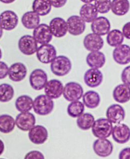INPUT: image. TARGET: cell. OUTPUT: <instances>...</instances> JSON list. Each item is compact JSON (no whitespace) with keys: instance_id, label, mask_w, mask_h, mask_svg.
Segmentation results:
<instances>
[{"instance_id":"cell-1","label":"cell","mask_w":130,"mask_h":159,"mask_svg":"<svg viewBox=\"0 0 130 159\" xmlns=\"http://www.w3.org/2000/svg\"><path fill=\"white\" fill-rule=\"evenodd\" d=\"M54 108L53 100L46 94H40L34 100L33 110L35 112L41 116L50 114Z\"/></svg>"},{"instance_id":"cell-2","label":"cell","mask_w":130,"mask_h":159,"mask_svg":"<svg viewBox=\"0 0 130 159\" xmlns=\"http://www.w3.org/2000/svg\"><path fill=\"white\" fill-rule=\"evenodd\" d=\"M50 69L52 73L58 77H63L69 74L72 69V62L66 56H57L51 63Z\"/></svg>"},{"instance_id":"cell-3","label":"cell","mask_w":130,"mask_h":159,"mask_svg":"<svg viewBox=\"0 0 130 159\" xmlns=\"http://www.w3.org/2000/svg\"><path fill=\"white\" fill-rule=\"evenodd\" d=\"M112 123L107 119L100 118L96 120L91 128L93 136L98 139H107L112 133Z\"/></svg>"},{"instance_id":"cell-4","label":"cell","mask_w":130,"mask_h":159,"mask_svg":"<svg viewBox=\"0 0 130 159\" xmlns=\"http://www.w3.org/2000/svg\"><path fill=\"white\" fill-rule=\"evenodd\" d=\"M83 88L78 83L69 82L64 86L63 95L67 102L78 101L83 97Z\"/></svg>"},{"instance_id":"cell-5","label":"cell","mask_w":130,"mask_h":159,"mask_svg":"<svg viewBox=\"0 0 130 159\" xmlns=\"http://www.w3.org/2000/svg\"><path fill=\"white\" fill-rule=\"evenodd\" d=\"M57 50L55 47L49 44L41 45L36 52V57L42 63L48 64L52 63L57 56Z\"/></svg>"},{"instance_id":"cell-6","label":"cell","mask_w":130,"mask_h":159,"mask_svg":"<svg viewBox=\"0 0 130 159\" xmlns=\"http://www.w3.org/2000/svg\"><path fill=\"white\" fill-rule=\"evenodd\" d=\"M18 47L20 52L27 56L34 55L38 50V42L30 35L22 36L18 42Z\"/></svg>"},{"instance_id":"cell-7","label":"cell","mask_w":130,"mask_h":159,"mask_svg":"<svg viewBox=\"0 0 130 159\" xmlns=\"http://www.w3.org/2000/svg\"><path fill=\"white\" fill-rule=\"evenodd\" d=\"M48 82V75L45 71L41 69H36L32 71L29 76V83L31 88L40 91L44 88Z\"/></svg>"},{"instance_id":"cell-8","label":"cell","mask_w":130,"mask_h":159,"mask_svg":"<svg viewBox=\"0 0 130 159\" xmlns=\"http://www.w3.org/2000/svg\"><path fill=\"white\" fill-rule=\"evenodd\" d=\"M19 24V17L12 10H5L0 14V25L3 30L11 31L17 27Z\"/></svg>"},{"instance_id":"cell-9","label":"cell","mask_w":130,"mask_h":159,"mask_svg":"<svg viewBox=\"0 0 130 159\" xmlns=\"http://www.w3.org/2000/svg\"><path fill=\"white\" fill-rule=\"evenodd\" d=\"M36 117L29 112H22L18 114L15 119L17 128L22 131H29L36 124Z\"/></svg>"},{"instance_id":"cell-10","label":"cell","mask_w":130,"mask_h":159,"mask_svg":"<svg viewBox=\"0 0 130 159\" xmlns=\"http://www.w3.org/2000/svg\"><path fill=\"white\" fill-rule=\"evenodd\" d=\"M32 36L34 37L38 43L42 45L49 44L52 41L53 36L52 33L50 26L46 24H41L34 29Z\"/></svg>"},{"instance_id":"cell-11","label":"cell","mask_w":130,"mask_h":159,"mask_svg":"<svg viewBox=\"0 0 130 159\" xmlns=\"http://www.w3.org/2000/svg\"><path fill=\"white\" fill-rule=\"evenodd\" d=\"M68 33L72 36L82 34L86 29V22L79 15H72L67 20Z\"/></svg>"},{"instance_id":"cell-12","label":"cell","mask_w":130,"mask_h":159,"mask_svg":"<svg viewBox=\"0 0 130 159\" xmlns=\"http://www.w3.org/2000/svg\"><path fill=\"white\" fill-rule=\"evenodd\" d=\"M93 149L96 155L105 158L112 153L114 147L112 143L107 139H97L93 142Z\"/></svg>"},{"instance_id":"cell-13","label":"cell","mask_w":130,"mask_h":159,"mask_svg":"<svg viewBox=\"0 0 130 159\" xmlns=\"http://www.w3.org/2000/svg\"><path fill=\"white\" fill-rule=\"evenodd\" d=\"M29 140L35 145H42L48 138V132L45 127L41 125H35L28 133Z\"/></svg>"},{"instance_id":"cell-14","label":"cell","mask_w":130,"mask_h":159,"mask_svg":"<svg viewBox=\"0 0 130 159\" xmlns=\"http://www.w3.org/2000/svg\"><path fill=\"white\" fill-rule=\"evenodd\" d=\"M125 116L124 108L119 104H112L106 110L107 119L112 124H120L124 120Z\"/></svg>"},{"instance_id":"cell-15","label":"cell","mask_w":130,"mask_h":159,"mask_svg":"<svg viewBox=\"0 0 130 159\" xmlns=\"http://www.w3.org/2000/svg\"><path fill=\"white\" fill-rule=\"evenodd\" d=\"M113 139L119 144H125L130 139V128L125 124H118L113 128Z\"/></svg>"},{"instance_id":"cell-16","label":"cell","mask_w":130,"mask_h":159,"mask_svg":"<svg viewBox=\"0 0 130 159\" xmlns=\"http://www.w3.org/2000/svg\"><path fill=\"white\" fill-rule=\"evenodd\" d=\"M104 80L102 72L97 69H90L84 75V82L86 85L91 88H95L101 85Z\"/></svg>"},{"instance_id":"cell-17","label":"cell","mask_w":130,"mask_h":159,"mask_svg":"<svg viewBox=\"0 0 130 159\" xmlns=\"http://www.w3.org/2000/svg\"><path fill=\"white\" fill-rule=\"evenodd\" d=\"M63 83L58 79H51L48 81L44 91L47 97L53 99L59 98L63 93Z\"/></svg>"},{"instance_id":"cell-18","label":"cell","mask_w":130,"mask_h":159,"mask_svg":"<svg viewBox=\"0 0 130 159\" xmlns=\"http://www.w3.org/2000/svg\"><path fill=\"white\" fill-rule=\"evenodd\" d=\"M83 45L85 49L90 52L100 51L104 45L103 38L95 33L87 34L83 40Z\"/></svg>"},{"instance_id":"cell-19","label":"cell","mask_w":130,"mask_h":159,"mask_svg":"<svg viewBox=\"0 0 130 159\" xmlns=\"http://www.w3.org/2000/svg\"><path fill=\"white\" fill-rule=\"evenodd\" d=\"M112 57L119 65L128 64L130 63V46L127 44H121L115 48L112 52Z\"/></svg>"},{"instance_id":"cell-20","label":"cell","mask_w":130,"mask_h":159,"mask_svg":"<svg viewBox=\"0 0 130 159\" xmlns=\"http://www.w3.org/2000/svg\"><path fill=\"white\" fill-rule=\"evenodd\" d=\"M27 74L26 66L22 62L13 63L9 67L8 77L13 82H21L26 78Z\"/></svg>"},{"instance_id":"cell-21","label":"cell","mask_w":130,"mask_h":159,"mask_svg":"<svg viewBox=\"0 0 130 159\" xmlns=\"http://www.w3.org/2000/svg\"><path fill=\"white\" fill-rule=\"evenodd\" d=\"M50 28L53 36L57 38H63L68 32L67 21L61 17H55L50 22Z\"/></svg>"},{"instance_id":"cell-22","label":"cell","mask_w":130,"mask_h":159,"mask_svg":"<svg viewBox=\"0 0 130 159\" xmlns=\"http://www.w3.org/2000/svg\"><path fill=\"white\" fill-rule=\"evenodd\" d=\"M111 24L109 20L105 17H97L91 24L93 33L100 36H105L110 31Z\"/></svg>"},{"instance_id":"cell-23","label":"cell","mask_w":130,"mask_h":159,"mask_svg":"<svg viewBox=\"0 0 130 159\" xmlns=\"http://www.w3.org/2000/svg\"><path fill=\"white\" fill-rule=\"evenodd\" d=\"M86 61L90 67L99 69L105 64L106 58L104 53L100 51L93 52L88 54Z\"/></svg>"},{"instance_id":"cell-24","label":"cell","mask_w":130,"mask_h":159,"mask_svg":"<svg viewBox=\"0 0 130 159\" xmlns=\"http://www.w3.org/2000/svg\"><path fill=\"white\" fill-rule=\"evenodd\" d=\"M113 98L119 103H126L130 100V86L120 84L115 87L112 93Z\"/></svg>"},{"instance_id":"cell-25","label":"cell","mask_w":130,"mask_h":159,"mask_svg":"<svg viewBox=\"0 0 130 159\" xmlns=\"http://www.w3.org/2000/svg\"><path fill=\"white\" fill-rule=\"evenodd\" d=\"M98 14L95 5L91 3L84 4L79 10V16L86 23L93 22L98 17Z\"/></svg>"},{"instance_id":"cell-26","label":"cell","mask_w":130,"mask_h":159,"mask_svg":"<svg viewBox=\"0 0 130 159\" xmlns=\"http://www.w3.org/2000/svg\"><path fill=\"white\" fill-rule=\"evenodd\" d=\"M40 16L33 11L26 12L22 17L21 22L27 29H35L40 24Z\"/></svg>"},{"instance_id":"cell-27","label":"cell","mask_w":130,"mask_h":159,"mask_svg":"<svg viewBox=\"0 0 130 159\" xmlns=\"http://www.w3.org/2000/svg\"><path fill=\"white\" fill-rule=\"evenodd\" d=\"M100 94L95 91H88L83 96V102L87 108L94 109L98 107L100 103Z\"/></svg>"},{"instance_id":"cell-28","label":"cell","mask_w":130,"mask_h":159,"mask_svg":"<svg viewBox=\"0 0 130 159\" xmlns=\"http://www.w3.org/2000/svg\"><path fill=\"white\" fill-rule=\"evenodd\" d=\"M52 5L49 0H34L32 4V11L39 16H46L52 11Z\"/></svg>"},{"instance_id":"cell-29","label":"cell","mask_w":130,"mask_h":159,"mask_svg":"<svg viewBox=\"0 0 130 159\" xmlns=\"http://www.w3.org/2000/svg\"><path fill=\"white\" fill-rule=\"evenodd\" d=\"M34 101L28 95H21L15 101V108L20 112H28L33 108Z\"/></svg>"},{"instance_id":"cell-30","label":"cell","mask_w":130,"mask_h":159,"mask_svg":"<svg viewBox=\"0 0 130 159\" xmlns=\"http://www.w3.org/2000/svg\"><path fill=\"white\" fill-rule=\"evenodd\" d=\"M130 8L129 0H112L111 5L112 12L117 16L126 15Z\"/></svg>"},{"instance_id":"cell-31","label":"cell","mask_w":130,"mask_h":159,"mask_svg":"<svg viewBox=\"0 0 130 159\" xmlns=\"http://www.w3.org/2000/svg\"><path fill=\"white\" fill-rule=\"evenodd\" d=\"M124 39V36L122 31L119 29H113L108 33L106 38V41L110 46L116 48L123 44Z\"/></svg>"},{"instance_id":"cell-32","label":"cell","mask_w":130,"mask_h":159,"mask_svg":"<svg viewBox=\"0 0 130 159\" xmlns=\"http://www.w3.org/2000/svg\"><path fill=\"white\" fill-rule=\"evenodd\" d=\"M16 125L15 120L13 117L8 114L0 116V132L4 134H8L12 132Z\"/></svg>"},{"instance_id":"cell-33","label":"cell","mask_w":130,"mask_h":159,"mask_svg":"<svg viewBox=\"0 0 130 159\" xmlns=\"http://www.w3.org/2000/svg\"><path fill=\"white\" fill-rule=\"evenodd\" d=\"M95 121V117L92 114L85 113L77 117L76 124L80 129L88 131L92 128Z\"/></svg>"},{"instance_id":"cell-34","label":"cell","mask_w":130,"mask_h":159,"mask_svg":"<svg viewBox=\"0 0 130 159\" xmlns=\"http://www.w3.org/2000/svg\"><path fill=\"white\" fill-rule=\"evenodd\" d=\"M85 105L80 101L71 102L67 107V114L72 118H77L84 114Z\"/></svg>"},{"instance_id":"cell-35","label":"cell","mask_w":130,"mask_h":159,"mask_svg":"<svg viewBox=\"0 0 130 159\" xmlns=\"http://www.w3.org/2000/svg\"><path fill=\"white\" fill-rule=\"evenodd\" d=\"M14 89L9 84H0V102L7 103L11 101L14 97Z\"/></svg>"},{"instance_id":"cell-36","label":"cell","mask_w":130,"mask_h":159,"mask_svg":"<svg viewBox=\"0 0 130 159\" xmlns=\"http://www.w3.org/2000/svg\"><path fill=\"white\" fill-rule=\"evenodd\" d=\"M99 13L105 14L111 10L112 1L111 0H95L94 3Z\"/></svg>"},{"instance_id":"cell-37","label":"cell","mask_w":130,"mask_h":159,"mask_svg":"<svg viewBox=\"0 0 130 159\" xmlns=\"http://www.w3.org/2000/svg\"><path fill=\"white\" fill-rule=\"evenodd\" d=\"M121 81L122 82L130 86V66L125 67L121 73Z\"/></svg>"},{"instance_id":"cell-38","label":"cell","mask_w":130,"mask_h":159,"mask_svg":"<svg viewBox=\"0 0 130 159\" xmlns=\"http://www.w3.org/2000/svg\"><path fill=\"white\" fill-rule=\"evenodd\" d=\"M24 159H45L44 155L39 151L38 150H32L28 152Z\"/></svg>"},{"instance_id":"cell-39","label":"cell","mask_w":130,"mask_h":159,"mask_svg":"<svg viewBox=\"0 0 130 159\" xmlns=\"http://www.w3.org/2000/svg\"><path fill=\"white\" fill-rule=\"evenodd\" d=\"M9 67L4 61H0V79H3L8 75Z\"/></svg>"},{"instance_id":"cell-40","label":"cell","mask_w":130,"mask_h":159,"mask_svg":"<svg viewBox=\"0 0 130 159\" xmlns=\"http://www.w3.org/2000/svg\"><path fill=\"white\" fill-rule=\"evenodd\" d=\"M52 7L56 8H60L66 5L67 0H49Z\"/></svg>"},{"instance_id":"cell-41","label":"cell","mask_w":130,"mask_h":159,"mask_svg":"<svg viewBox=\"0 0 130 159\" xmlns=\"http://www.w3.org/2000/svg\"><path fill=\"white\" fill-rule=\"evenodd\" d=\"M119 159H130V147L125 148L119 152Z\"/></svg>"},{"instance_id":"cell-42","label":"cell","mask_w":130,"mask_h":159,"mask_svg":"<svg viewBox=\"0 0 130 159\" xmlns=\"http://www.w3.org/2000/svg\"><path fill=\"white\" fill-rule=\"evenodd\" d=\"M123 34L127 39L130 40V22L126 23L122 29Z\"/></svg>"},{"instance_id":"cell-43","label":"cell","mask_w":130,"mask_h":159,"mask_svg":"<svg viewBox=\"0 0 130 159\" xmlns=\"http://www.w3.org/2000/svg\"><path fill=\"white\" fill-rule=\"evenodd\" d=\"M5 151V144L3 141L0 139V155H2Z\"/></svg>"},{"instance_id":"cell-44","label":"cell","mask_w":130,"mask_h":159,"mask_svg":"<svg viewBox=\"0 0 130 159\" xmlns=\"http://www.w3.org/2000/svg\"><path fill=\"white\" fill-rule=\"evenodd\" d=\"M15 0H0V2H2L4 4H11L13 3Z\"/></svg>"},{"instance_id":"cell-45","label":"cell","mask_w":130,"mask_h":159,"mask_svg":"<svg viewBox=\"0 0 130 159\" xmlns=\"http://www.w3.org/2000/svg\"><path fill=\"white\" fill-rule=\"evenodd\" d=\"M95 0H81V2H82L83 3H84L85 4L86 3H91L92 2H95Z\"/></svg>"},{"instance_id":"cell-46","label":"cell","mask_w":130,"mask_h":159,"mask_svg":"<svg viewBox=\"0 0 130 159\" xmlns=\"http://www.w3.org/2000/svg\"><path fill=\"white\" fill-rule=\"evenodd\" d=\"M3 29L2 27V26L0 25V39H1L3 37Z\"/></svg>"},{"instance_id":"cell-47","label":"cell","mask_w":130,"mask_h":159,"mask_svg":"<svg viewBox=\"0 0 130 159\" xmlns=\"http://www.w3.org/2000/svg\"><path fill=\"white\" fill-rule=\"evenodd\" d=\"M2 55H3V53H2V49L0 48V60L2 59Z\"/></svg>"},{"instance_id":"cell-48","label":"cell","mask_w":130,"mask_h":159,"mask_svg":"<svg viewBox=\"0 0 130 159\" xmlns=\"http://www.w3.org/2000/svg\"><path fill=\"white\" fill-rule=\"evenodd\" d=\"M0 159H5V158H0Z\"/></svg>"}]
</instances>
